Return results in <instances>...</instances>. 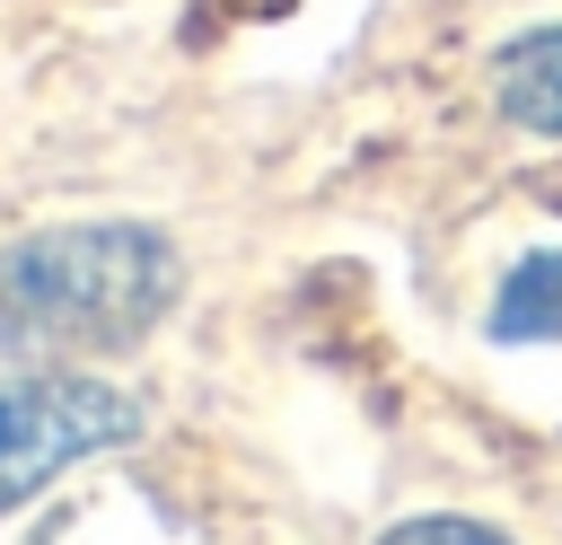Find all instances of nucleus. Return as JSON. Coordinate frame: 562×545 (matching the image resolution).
<instances>
[{
    "label": "nucleus",
    "mask_w": 562,
    "mask_h": 545,
    "mask_svg": "<svg viewBox=\"0 0 562 545\" xmlns=\"http://www.w3.org/2000/svg\"><path fill=\"white\" fill-rule=\"evenodd\" d=\"M184 290V264L140 220H70L0 246V352L9 360H105L132 352Z\"/></svg>",
    "instance_id": "1"
},
{
    "label": "nucleus",
    "mask_w": 562,
    "mask_h": 545,
    "mask_svg": "<svg viewBox=\"0 0 562 545\" xmlns=\"http://www.w3.org/2000/svg\"><path fill=\"white\" fill-rule=\"evenodd\" d=\"M140 431V404L123 387H97V378H0V510L44 492L61 466L114 448Z\"/></svg>",
    "instance_id": "2"
},
{
    "label": "nucleus",
    "mask_w": 562,
    "mask_h": 545,
    "mask_svg": "<svg viewBox=\"0 0 562 545\" xmlns=\"http://www.w3.org/2000/svg\"><path fill=\"white\" fill-rule=\"evenodd\" d=\"M492 97H501V114L518 132H562V26H536V35L501 44Z\"/></svg>",
    "instance_id": "3"
},
{
    "label": "nucleus",
    "mask_w": 562,
    "mask_h": 545,
    "mask_svg": "<svg viewBox=\"0 0 562 545\" xmlns=\"http://www.w3.org/2000/svg\"><path fill=\"white\" fill-rule=\"evenodd\" d=\"M492 334L501 343H544L562 334V255H518V272L492 299Z\"/></svg>",
    "instance_id": "4"
},
{
    "label": "nucleus",
    "mask_w": 562,
    "mask_h": 545,
    "mask_svg": "<svg viewBox=\"0 0 562 545\" xmlns=\"http://www.w3.org/2000/svg\"><path fill=\"white\" fill-rule=\"evenodd\" d=\"M378 545H509V536H492L483 519H404V527L378 536Z\"/></svg>",
    "instance_id": "5"
}]
</instances>
